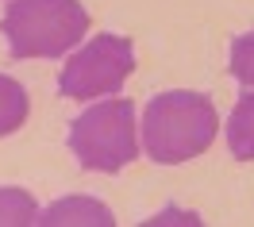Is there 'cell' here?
<instances>
[{
    "label": "cell",
    "instance_id": "cell-1",
    "mask_svg": "<svg viewBox=\"0 0 254 227\" xmlns=\"http://www.w3.org/2000/svg\"><path fill=\"white\" fill-rule=\"evenodd\" d=\"M216 131L220 115L204 93H162L146 104L143 115V146L162 166H177L204 154Z\"/></svg>",
    "mask_w": 254,
    "mask_h": 227
},
{
    "label": "cell",
    "instance_id": "cell-2",
    "mask_svg": "<svg viewBox=\"0 0 254 227\" xmlns=\"http://www.w3.org/2000/svg\"><path fill=\"white\" fill-rule=\"evenodd\" d=\"M0 31L12 58H62L89 35V16L77 0H12Z\"/></svg>",
    "mask_w": 254,
    "mask_h": 227
},
{
    "label": "cell",
    "instance_id": "cell-3",
    "mask_svg": "<svg viewBox=\"0 0 254 227\" xmlns=\"http://www.w3.org/2000/svg\"><path fill=\"white\" fill-rule=\"evenodd\" d=\"M69 150L81 170L116 173L135 158V104L112 97L81 112L69 127Z\"/></svg>",
    "mask_w": 254,
    "mask_h": 227
},
{
    "label": "cell",
    "instance_id": "cell-4",
    "mask_svg": "<svg viewBox=\"0 0 254 227\" xmlns=\"http://www.w3.org/2000/svg\"><path fill=\"white\" fill-rule=\"evenodd\" d=\"M135 65V50L120 35H96L89 47H81L73 58H65L62 73H58V89L62 97L73 100H93V97H112L120 93Z\"/></svg>",
    "mask_w": 254,
    "mask_h": 227
},
{
    "label": "cell",
    "instance_id": "cell-5",
    "mask_svg": "<svg viewBox=\"0 0 254 227\" xmlns=\"http://www.w3.org/2000/svg\"><path fill=\"white\" fill-rule=\"evenodd\" d=\"M35 224L43 227H73V224H85V227H112V212L104 204H96L93 196H65V200H54Z\"/></svg>",
    "mask_w": 254,
    "mask_h": 227
},
{
    "label": "cell",
    "instance_id": "cell-6",
    "mask_svg": "<svg viewBox=\"0 0 254 227\" xmlns=\"http://www.w3.org/2000/svg\"><path fill=\"white\" fill-rule=\"evenodd\" d=\"M227 146L235 158H254V93L247 89L227 115Z\"/></svg>",
    "mask_w": 254,
    "mask_h": 227
},
{
    "label": "cell",
    "instance_id": "cell-7",
    "mask_svg": "<svg viewBox=\"0 0 254 227\" xmlns=\"http://www.w3.org/2000/svg\"><path fill=\"white\" fill-rule=\"evenodd\" d=\"M27 119V93L23 85L0 73V135H12Z\"/></svg>",
    "mask_w": 254,
    "mask_h": 227
},
{
    "label": "cell",
    "instance_id": "cell-8",
    "mask_svg": "<svg viewBox=\"0 0 254 227\" xmlns=\"http://www.w3.org/2000/svg\"><path fill=\"white\" fill-rule=\"evenodd\" d=\"M39 220V212H35V200L23 189H12V185H4L0 189V224L8 227H31Z\"/></svg>",
    "mask_w": 254,
    "mask_h": 227
},
{
    "label": "cell",
    "instance_id": "cell-9",
    "mask_svg": "<svg viewBox=\"0 0 254 227\" xmlns=\"http://www.w3.org/2000/svg\"><path fill=\"white\" fill-rule=\"evenodd\" d=\"M231 77L243 81L247 89H254V31L251 35H239L235 43H231Z\"/></svg>",
    "mask_w": 254,
    "mask_h": 227
}]
</instances>
